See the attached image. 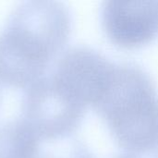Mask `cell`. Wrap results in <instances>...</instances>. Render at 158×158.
I'll return each mask as SVG.
<instances>
[{
  "label": "cell",
  "mask_w": 158,
  "mask_h": 158,
  "mask_svg": "<svg viewBox=\"0 0 158 158\" xmlns=\"http://www.w3.org/2000/svg\"><path fill=\"white\" fill-rule=\"evenodd\" d=\"M71 30L68 7L56 1H27L0 32V82L28 88L50 67Z\"/></svg>",
  "instance_id": "obj_1"
},
{
  "label": "cell",
  "mask_w": 158,
  "mask_h": 158,
  "mask_svg": "<svg viewBox=\"0 0 158 158\" xmlns=\"http://www.w3.org/2000/svg\"><path fill=\"white\" fill-rule=\"evenodd\" d=\"M94 108L124 149L146 153L158 148V93L151 76L140 66L116 64Z\"/></svg>",
  "instance_id": "obj_2"
},
{
  "label": "cell",
  "mask_w": 158,
  "mask_h": 158,
  "mask_svg": "<svg viewBox=\"0 0 158 158\" xmlns=\"http://www.w3.org/2000/svg\"><path fill=\"white\" fill-rule=\"evenodd\" d=\"M85 107L48 72L26 89L21 118L41 140L70 135L80 125Z\"/></svg>",
  "instance_id": "obj_3"
},
{
  "label": "cell",
  "mask_w": 158,
  "mask_h": 158,
  "mask_svg": "<svg viewBox=\"0 0 158 158\" xmlns=\"http://www.w3.org/2000/svg\"><path fill=\"white\" fill-rule=\"evenodd\" d=\"M116 63L97 50L75 45L66 50L50 72L85 107L94 106L108 84Z\"/></svg>",
  "instance_id": "obj_4"
},
{
  "label": "cell",
  "mask_w": 158,
  "mask_h": 158,
  "mask_svg": "<svg viewBox=\"0 0 158 158\" xmlns=\"http://www.w3.org/2000/svg\"><path fill=\"white\" fill-rule=\"evenodd\" d=\"M103 27L116 44L137 47L158 35V1H105Z\"/></svg>",
  "instance_id": "obj_5"
},
{
  "label": "cell",
  "mask_w": 158,
  "mask_h": 158,
  "mask_svg": "<svg viewBox=\"0 0 158 158\" xmlns=\"http://www.w3.org/2000/svg\"><path fill=\"white\" fill-rule=\"evenodd\" d=\"M41 139L22 119L0 127V158H38Z\"/></svg>",
  "instance_id": "obj_6"
},
{
  "label": "cell",
  "mask_w": 158,
  "mask_h": 158,
  "mask_svg": "<svg viewBox=\"0 0 158 158\" xmlns=\"http://www.w3.org/2000/svg\"><path fill=\"white\" fill-rule=\"evenodd\" d=\"M40 158H94L89 148L79 140H71L56 152H47Z\"/></svg>",
  "instance_id": "obj_7"
},
{
  "label": "cell",
  "mask_w": 158,
  "mask_h": 158,
  "mask_svg": "<svg viewBox=\"0 0 158 158\" xmlns=\"http://www.w3.org/2000/svg\"><path fill=\"white\" fill-rule=\"evenodd\" d=\"M113 158H137L135 156H133L132 155H119V156H117Z\"/></svg>",
  "instance_id": "obj_8"
},
{
  "label": "cell",
  "mask_w": 158,
  "mask_h": 158,
  "mask_svg": "<svg viewBox=\"0 0 158 158\" xmlns=\"http://www.w3.org/2000/svg\"><path fill=\"white\" fill-rule=\"evenodd\" d=\"M156 158H158V154H157V155H156Z\"/></svg>",
  "instance_id": "obj_9"
}]
</instances>
